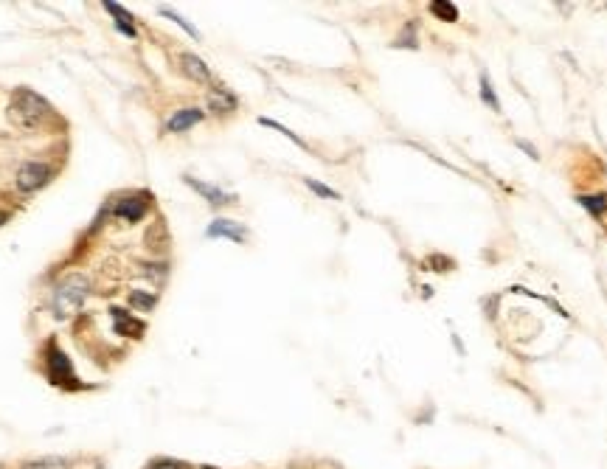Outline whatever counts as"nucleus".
<instances>
[{"label": "nucleus", "instance_id": "obj_1", "mask_svg": "<svg viewBox=\"0 0 607 469\" xmlns=\"http://www.w3.org/2000/svg\"><path fill=\"white\" fill-rule=\"evenodd\" d=\"M87 295H90V278L84 273H68L65 281L54 293V304H51L54 317L57 320H71L84 307Z\"/></svg>", "mask_w": 607, "mask_h": 469}, {"label": "nucleus", "instance_id": "obj_2", "mask_svg": "<svg viewBox=\"0 0 607 469\" xmlns=\"http://www.w3.org/2000/svg\"><path fill=\"white\" fill-rule=\"evenodd\" d=\"M51 107L45 98H40L37 93L31 90H17L14 93V101H11V118L20 124V127H40L45 118H48Z\"/></svg>", "mask_w": 607, "mask_h": 469}, {"label": "nucleus", "instance_id": "obj_3", "mask_svg": "<svg viewBox=\"0 0 607 469\" xmlns=\"http://www.w3.org/2000/svg\"><path fill=\"white\" fill-rule=\"evenodd\" d=\"M48 180H51V166L43 163V160H26V163L17 169V177H14L17 188L26 191V194L43 188Z\"/></svg>", "mask_w": 607, "mask_h": 469}, {"label": "nucleus", "instance_id": "obj_4", "mask_svg": "<svg viewBox=\"0 0 607 469\" xmlns=\"http://www.w3.org/2000/svg\"><path fill=\"white\" fill-rule=\"evenodd\" d=\"M150 211V197L147 194H133V197H124L113 205V214L121 217V220H130V222H138L141 217H147Z\"/></svg>", "mask_w": 607, "mask_h": 469}, {"label": "nucleus", "instance_id": "obj_5", "mask_svg": "<svg viewBox=\"0 0 607 469\" xmlns=\"http://www.w3.org/2000/svg\"><path fill=\"white\" fill-rule=\"evenodd\" d=\"M48 363H51V383H74V377H71V363H68V357L60 351V349H54L51 346V351H48Z\"/></svg>", "mask_w": 607, "mask_h": 469}, {"label": "nucleus", "instance_id": "obj_6", "mask_svg": "<svg viewBox=\"0 0 607 469\" xmlns=\"http://www.w3.org/2000/svg\"><path fill=\"white\" fill-rule=\"evenodd\" d=\"M180 68H183V74L189 79H197V81H208V79H211L208 65H206L200 57H194V54H183V57H180Z\"/></svg>", "mask_w": 607, "mask_h": 469}, {"label": "nucleus", "instance_id": "obj_7", "mask_svg": "<svg viewBox=\"0 0 607 469\" xmlns=\"http://www.w3.org/2000/svg\"><path fill=\"white\" fill-rule=\"evenodd\" d=\"M208 236L217 239V236H225V239H233V242H242L245 239V225L233 222V220H214L211 228H208Z\"/></svg>", "mask_w": 607, "mask_h": 469}, {"label": "nucleus", "instance_id": "obj_8", "mask_svg": "<svg viewBox=\"0 0 607 469\" xmlns=\"http://www.w3.org/2000/svg\"><path fill=\"white\" fill-rule=\"evenodd\" d=\"M200 121H203V113H200L197 107L177 110V113L169 118V130H172V132H183V130H189V127H194V124H200Z\"/></svg>", "mask_w": 607, "mask_h": 469}, {"label": "nucleus", "instance_id": "obj_9", "mask_svg": "<svg viewBox=\"0 0 607 469\" xmlns=\"http://www.w3.org/2000/svg\"><path fill=\"white\" fill-rule=\"evenodd\" d=\"M104 9L116 17V26H118V31L121 34H127V37H135V26H133V17L118 6V3H104Z\"/></svg>", "mask_w": 607, "mask_h": 469}, {"label": "nucleus", "instance_id": "obj_10", "mask_svg": "<svg viewBox=\"0 0 607 469\" xmlns=\"http://www.w3.org/2000/svg\"><path fill=\"white\" fill-rule=\"evenodd\" d=\"M186 180L191 183V188H194V191H200L203 197H208V200H211L214 205H223V203H228V200H230L228 194H223L220 188H211L208 183H200V180H194V177H186Z\"/></svg>", "mask_w": 607, "mask_h": 469}, {"label": "nucleus", "instance_id": "obj_11", "mask_svg": "<svg viewBox=\"0 0 607 469\" xmlns=\"http://www.w3.org/2000/svg\"><path fill=\"white\" fill-rule=\"evenodd\" d=\"M208 107H211L214 113H230V110L236 107V98H233L230 93H223V90H214V93L208 96Z\"/></svg>", "mask_w": 607, "mask_h": 469}, {"label": "nucleus", "instance_id": "obj_12", "mask_svg": "<svg viewBox=\"0 0 607 469\" xmlns=\"http://www.w3.org/2000/svg\"><path fill=\"white\" fill-rule=\"evenodd\" d=\"M130 304H133V307H138V310H144V312H150V310H155L157 298H155V295H150V293L133 290V293H130Z\"/></svg>", "mask_w": 607, "mask_h": 469}, {"label": "nucleus", "instance_id": "obj_13", "mask_svg": "<svg viewBox=\"0 0 607 469\" xmlns=\"http://www.w3.org/2000/svg\"><path fill=\"white\" fill-rule=\"evenodd\" d=\"M430 11H433L436 17H442V20H447V23H453L455 17H458V11H455L450 3H445V0H433V3H430Z\"/></svg>", "mask_w": 607, "mask_h": 469}, {"label": "nucleus", "instance_id": "obj_14", "mask_svg": "<svg viewBox=\"0 0 607 469\" xmlns=\"http://www.w3.org/2000/svg\"><path fill=\"white\" fill-rule=\"evenodd\" d=\"M579 203H582V205H585L591 214H602V211L607 208L605 197H579Z\"/></svg>", "mask_w": 607, "mask_h": 469}, {"label": "nucleus", "instance_id": "obj_15", "mask_svg": "<svg viewBox=\"0 0 607 469\" xmlns=\"http://www.w3.org/2000/svg\"><path fill=\"white\" fill-rule=\"evenodd\" d=\"M306 186L315 191V194H321V197H326V200H338V191H332V188H326L323 183H318V180H306Z\"/></svg>", "mask_w": 607, "mask_h": 469}, {"label": "nucleus", "instance_id": "obj_16", "mask_svg": "<svg viewBox=\"0 0 607 469\" xmlns=\"http://www.w3.org/2000/svg\"><path fill=\"white\" fill-rule=\"evenodd\" d=\"M163 17H169V20L180 23V26H183V28H186V31H189L191 37H200V34H197V28H191V23H189V20H183L180 14H174V11H169V9H163Z\"/></svg>", "mask_w": 607, "mask_h": 469}, {"label": "nucleus", "instance_id": "obj_17", "mask_svg": "<svg viewBox=\"0 0 607 469\" xmlns=\"http://www.w3.org/2000/svg\"><path fill=\"white\" fill-rule=\"evenodd\" d=\"M481 93H484V101H486V104L498 107V101H495V96H492V90H489V81H486V79H481Z\"/></svg>", "mask_w": 607, "mask_h": 469}, {"label": "nucleus", "instance_id": "obj_18", "mask_svg": "<svg viewBox=\"0 0 607 469\" xmlns=\"http://www.w3.org/2000/svg\"><path fill=\"white\" fill-rule=\"evenodd\" d=\"M150 469H186V467L177 464V461H166V458H163V461H155Z\"/></svg>", "mask_w": 607, "mask_h": 469}, {"label": "nucleus", "instance_id": "obj_19", "mask_svg": "<svg viewBox=\"0 0 607 469\" xmlns=\"http://www.w3.org/2000/svg\"><path fill=\"white\" fill-rule=\"evenodd\" d=\"M6 222H9V214H6V211H0V225H6Z\"/></svg>", "mask_w": 607, "mask_h": 469}]
</instances>
